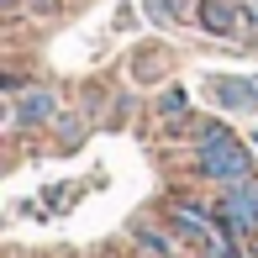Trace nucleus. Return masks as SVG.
Returning <instances> with one entry per match:
<instances>
[{
	"mask_svg": "<svg viewBox=\"0 0 258 258\" xmlns=\"http://www.w3.org/2000/svg\"><path fill=\"white\" fill-rule=\"evenodd\" d=\"M201 174H211V179H227V184H237V179H248V174H253L248 148H242L221 121H211L206 132H201Z\"/></svg>",
	"mask_w": 258,
	"mask_h": 258,
	"instance_id": "obj_1",
	"label": "nucleus"
},
{
	"mask_svg": "<svg viewBox=\"0 0 258 258\" xmlns=\"http://www.w3.org/2000/svg\"><path fill=\"white\" fill-rule=\"evenodd\" d=\"M216 221H221V232H253V227H258V184L237 179L227 195H221Z\"/></svg>",
	"mask_w": 258,
	"mask_h": 258,
	"instance_id": "obj_2",
	"label": "nucleus"
},
{
	"mask_svg": "<svg viewBox=\"0 0 258 258\" xmlns=\"http://www.w3.org/2000/svg\"><path fill=\"white\" fill-rule=\"evenodd\" d=\"M201 21L216 32V37H232V32H237V21H242V11L232 6V0H206V6H201Z\"/></svg>",
	"mask_w": 258,
	"mask_h": 258,
	"instance_id": "obj_3",
	"label": "nucleus"
},
{
	"mask_svg": "<svg viewBox=\"0 0 258 258\" xmlns=\"http://www.w3.org/2000/svg\"><path fill=\"white\" fill-rule=\"evenodd\" d=\"M48 116H53V95H48V90H32V95L16 100V121L37 126V121H48Z\"/></svg>",
	"mask_w": 258,
	"mask_h": 258,
	"instance_id": "obj_4",
	"label": "nucleus"
},
{
	"mask_svg": "<svg viewBox=\"0 0 258 258\" xmlns=\"http://www.w3.org/2000/svg\"><path fill=\"white\" fill-rule=\"evenodd\" d=\"M137 237H143V248H148V253H158V258H169V253H174V242H163L158 232H148V227L137 232Z\"/></svg>",
	"mask_w": 258,
	"mask_h": 258,
	"instance_id": "obj_5",
	"label": "nucleus"
},
{
	"mask_svg": "<svg viewBox=\"0 0 258 258\" xmlns=\"http://www.w3.org/2000/svg\"><path fill=\"white\" fill-rule=\"evenodd\" d=\"M248 16H253V21H258V0H253V6H248Z\"/></svg>",
	"mask_w": 258,
	"mask_h": 258,
	"instance_id": "obj_6",
	"label": "nucleus"
}]
</instances>
